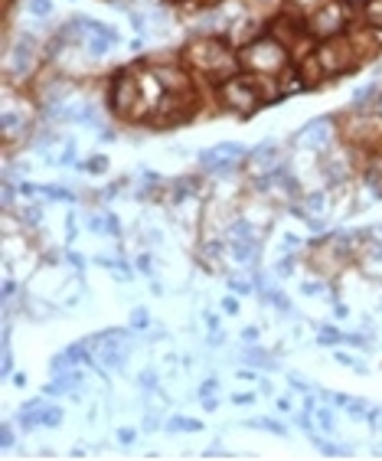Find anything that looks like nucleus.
Instances as JSON below:
<instances>
[{
  "instance_id": "1",
  "label": "nucleus",
  "mask_w": 382,
  "mask_h": 461,
  "mask_svg": "<svg viewBox=\"0 0 382 461\" xmlns=\"http://www.w3.org/2000/svg\"><path fill=\"white\" fill-rule=\"evenodd\" d=\"M186 63L196 66L206 79L212 82H226L232 79V72L239 69V59L232 56V46L226 39H216V36H206V39H193L190 46L183 49Z\"/></svg>"
},
{
  "instance_id": "2",
  "label": "nucleus",
  "mask_w": 382,
  "mask_h": 461,
  "mask_svg": "<svg viewBox=\"0 0 382 461\" xmlns=\"http://www.w3.org/2000/svg\"><path fill=\"white\" fill-rule=\"evenodd\" d=\"M108 105L115 115L128 121H141L144 112H147V92H144V79H137L134 72L121 69V72L111 79L108 88Z\"/></svg>"
},
{
  "instance_id": "3",
  "label": "nucleus",
  "mask_w": 382,
  "mask_h": 461,
  "mask_svg": "<svg viewBox=\"0 0 382 461\" xmlns=\"http://www.w3.org/2000/svg\"><path fill=\"white\" fill-rule=\"evenodd\" d=\"M242 63L252 69V72H261V75L284 72V69H288V46H281L275 36H261V39L245 46Z\"/></svg>"
},
{
  "instance_id": "4",
  "label": "nucleus",
  "mask_w": 382,
  "mask_h": 461,
  "mask_svg": "<svg viewBox=\"0 0 382 461\" xmlns=\"http://www.w3.org/2000/svg\"><path fill=\"white\" fill-rule=\"evenodd\" d=\"M346 20H350V7L343 0H320L307 13V33L310 36H320V39H333L343 33Z\"/></svg>"
},
{
  "instance_id": "5",
  "label": "nucleus",
  "mask_w": 382,
  "mask_h": 461,
  "mask_svg": "<svg viewBox=\"0 0 382 461\" xmlns=\"http://www.w3.org/2000/svg\"><path fill=\"white\" fill-rule=\"evenodd\" d=\"M317 63H320L323 75H333V72L353 69L359 59H356V49H353L350 36H333V39H323V46L317 49Z\"/></svg>"
},
{
  "instance_id": "6",
  "label": "nucleus",
  "mask_w": 382,
  "mask_h": 461,
  "mask_svg": "<svg viewBox=\"0 0 382 461\" xmlns=\"http://www.w3.org/2000/svg\"><path fill=\"white\" fill-rule=\"evenodd\" d=\"M239 157H245V147L242 144H216L212 150H206L199 161L209 174H229V170L239 164Z\"/></svg>"
},
{
  "instance_id": "7",
  "label": "nucleus",
  "mask_w": 382,
  "mask_h": 461,
  "mask_svg": "<svg viewBox=\"0 0 382 461\" xmlns=\"http://www.w3.org/2000/svg\"><path fill=\"white\" fill-rule=\"evenodd\" d=\"M330 141H333V121L330 118H314L301 131V144H304V147H327Z\"/></svg>"
},
{
  "instance_id": "8",
  "label": "nucleus",
  "mask_w": 382,
  "mask_h": 461,
  "mask_svg": "<svg viewBox=\"0 0 382 461\" xmlns=\"http://www.w3.org/2000/svg\"><path fill=\"white\" fill-rule=\"evenodd\" d=\"M33 63V43L26 39V43H20V49L13 53V59H10V69H17V72H26Z\"/></svg>"
},
{
  "instance_id": "9",
  "label": "nucleus",
  "mask_w": 382,
  "mask_h": 461,
  "mask_svg": "<svg viewBox=\"0 0 382 461\" xmlns=\"http://www.w3.org/2000/svg\"><path fill=\"white\" fill-rule=\"evenodd\" d=\"M163 429H167V432H199L203 425H199L196 419H183V416H173L170 422L163 425Z\"/></svg>"
},
{
  "instance_id": "10",
  "label": "nucleus",
  "mask_w": 382,
  "mask_h": 461,
  "mask_svg": "<svg viewBox=\"0 0 382 461\" xmlns=\"http://www.w3.org/2000/svg\"><path fill=\"white\" fill-rule=\"evenodd\" d=\"M242 360H245V363H252V367H268V370H271L275 367V356H268L265 353V350H245V353H242Z\"/></svg>"
},
{
  "instance_id": "11",
  "label": "nucleus",
  "mask_w": 382,
  "mask_h": 461,
  "mask_svg": "<svg viewBox=\"0 0 382 461\" xmlns=\"http://www.w3.org/2000/svg\"><path fill=\"white\" fill-rule=\"evenodd\" d=\"M39 422L49 425V429L62 425V409H59V405H43V409H39Z\"/></svg>"
},
{
  "instance_id": "12",
  "label": "nucleus",
  "mask_w": 382,
  "mask_h": 461,
  "mask_svg": "<svg viewBox=\"0 0 382 461\" xmlns=\"http://www.w3.org/2000/svg\"><path fill=\"white\" fill-rule=\"evenodd\" d=\"M252 429H265V432H271V435H288V429L284 425H278L275 419H255V422H248Z\"/></svg>"
},
{
  "instance_id": "13",
  "label": "nucleus",
  "mask_w": 382,
  "mask_h": 461,
  "mask_svg": "<svg viewBox=\"0 0 382 461\" xmlns=\"http://www.w3.org/2000/svg\"><path fill=\"white\" fill-rule=\"evenodd\" d=\"M26 10H30L33 17H49L52 0H30V4H26Z\"/></svg>"
},
{
  "instance_id": "14",
  "label": "nucleus",
  "mask_w": 382,
  "mask_h": 461,
  "mask_svg": "<svg viewBox=\"0 0 382 461\" xmlns=\"http://www.w3.org/2000/svg\"><path fill=\"white\" fill-rule=\"evenodd\" d=\"M346 334H340V330H333V327H323L320 330V347H333V343H340Z\"/></svg>"
},
{
  "instance_id": "15",
  "label": "nucleus",
  "mask_w": 382,
  "mask_h": 461,
  "mask_svg": "<svg viewBox=\"0 0 382 461\" xmlns=\"http://www.w3.org/2000/svg\"><path fill=\"white\" fill-rule=\"evenodd\" d=\"M131 324H134L137 330H144L150 324V318H147V311H144V308H134V311H131Z\"/></svg>"
},
{
  "instance_id": "16",
  "label": "nucleus",
  "mask_w": 382,
  "mask_h": 461,
  "mask_svg": "<svg viewBox=\"0 0 382 461\" xmlns=\"http://www.w3.org/2000/svg\"><path fill=\"white\" fill-rule=\"evenodd\" d=\"M294 422H297V429H301V432H307V435L314 432V422H310V409H307V412H297V416H294Z\"/></svg>"
},
{
  "instance_id": "17",
  "label": "nucleus",
  "mask_w": 382,
  "mask_h": 461,
  "mask_svg": "<svg viewBox=\"0 0 382 461\" xmlns=\"http://www.w3.org/2000/svg\"><path fill=\"white\" fill-rule=\"evenodd\" d=\"M317 422H320L323 432H330L333 425H337V422H333V412H330V409H317Z\"/></svg>"
},
{
  "instance_id": "18",
  "label": "nucleus",
  "mask_w": 382,
  "mask_h": 461,
  "mask_svg": "<svg viewBox=\"0 0 382 461\" xmlns=\"http://www.w3.org/2000/svg\"><path fill=\"white\" fill-rule=\"evenodd\" d=\"M141 386L144 389H157V386H160V380H157L154 370H144V373H141Z\"/></svg>"
},
{
  "instance_id": "19",
  "label": "nucleus",
  "mask_w": 382,
  "mask_h": 461,
  "mask_svg": "<svg viewBox=\"0 0 382 461\" xmlns=\"http://www.w3.org/2000/svg\"><path fill=\"white\" fill-rule=\"evenodd\" d=\"M366 13H369V20H372L376 26H382V0H372V4H369V10H366Z\"/></svg>"
},
{
  "instance_id": "20",
  "label": "nucleus",
  "mask_w": 382,
  "mask_h": 461,
  "mask_svg": "<svg viewBox=\"0 0 382 461\" xmlns=\"http://www.w3.org/2000/svg\"><path fill=\"white\" fill-rule=\"evenodd\" d=\"M301 291L307 294V298H310V294H314V298H317V294L323 291V285H320V281H304V285H301Z\"/></svg>"
},
{
  "instance_id": "21",
  "label": "nucleus",
  "mask_w": 382,
  "mask_h": 461,
  "mask_svg": "<svg viewBox=\"0 0 382 461\" xmlns=\"http://www.w3.org/2000/svg\"><path fill=\"white\" fill-rule=\"evenodd\" d=\"M291 272H294V262H291V259H281V262H278V268H275V275H281V278H288Z\"/></svg>"
},
{
  "instance_id": "22",
  "label": "nucleus",
  "mask_w": 382,
  "mask_h": 461,
  "mask_svg": "<svg viewBox=\"0 0 382 461\" xmlns=\"http://www.w3.org/2000/svg\"><path fill=\"white\" fill-rule=\"evenodd\" d=\"M105 167H108L105 157H92V164H85V170H92V174H101Z\"/></svg>"
},
{
  "instance_id": "23",
  "label": "nucleus",
  "mask_w": 382,
  "mask_h": 461,
  "mask_svg": "<svg viewBox=\"0 0 382 461\" xmlns=\"http://www.w3.org/2000/svg\"><path fill=\"white\" fill-rule=\"evenodd\" d=\"M229 288H232V291H239V294H252V285H248V281H242V278L229 281Z\"/></svg>"
},
{
  "instance_id": "24",
  "label": "nucleus",
  "mask_w": 382,
  "mask_h": 461,
  "mask_svg": "<svg viewBox=\"0 0 382 461\" xmlns=\"http://www.w3.org/2000/svg\"><path fill=\"white\" fill-rule=\"evenodd\" d=\"M43 193L52 196V199H72V193H66V190H59V187H43Z\"/></svg>"
},
{
  "instance_id": "25",
  "label": "nucleus",
  "mask_w": 382,
  "mask_h": 461,
  "mask_svg": "<svg viewBox=\"0 0 382 461\" xmlns=\"http://www.w3.org/2000/svg\"><path fill=\"white\" fill-rule=\"evenodd\" d=\"M0 373L4 376L13 373V356H10V347H7V343H4V370H0Z\"/></svg>"
},
{
  "instance_id": "26",
  "label": "nucleus",
  "mask_w": 382,
  "mask_h": 461,
  "mask_svg": "<svg viewBox=\"0 0 382 461\" xmlns=\"http://www.w3.org/2000/svg\"><path fill=\"white\" fill-rule=\"evenodd\" d=\"M0 442H4V448H13V429H10V422H4V435H0Z\"/></svg>"
},
{
  "instance_id": "27",
  "label": "nucleus",
  "mask_w": 382,
  "mask_h": 461,
  "mask_svg": "<svg viewBox=\"0 0 382 461\" xmlns=\"http://www.w3.org/2000/svg\"><path fill=\"white\" fill-rule=\"evenodd\" d=\"M216 393V380H206L203 386H199V399H206V396H212Z\"/></svg>"
},
{
  "instance_id": "28",
  "label": "nucleus",
  "mask_w": 382,
  "mask_h": 461,
  "mask_svg": "<svg viewBox=\"0 0 382 461\" xmlns=\"http://www.w3.org/2000/svg\"><path fill=\"white\" fill-rule=\"evenodd\" d=\"M232 402H235V405H252L255 396H252V393H239V396H232Z\"/></svg>"
},
{
  "instance_id": "29",
  "label": "nucleus",
  "mask_w": 382,
  "mask_h": 461,
  "mask_svg": "<svg viewBox=\"0 0 382 461\" xmlns=\"http://www.w3.org/2000/svg\"><path fill=\"white\" fill-rule=\"evenodd\" d=\"M118 442H121V445H131V442H134V432H131V429H118Z\"/></svg>"
},
{
  "instance_id": "30",
  "label": "nucleus",
  "mask_w": 382,
  "mask_h": 461,
  "mask_svg": "<svg viewBox=\"0 0 382 461\" xmlns=\"http://www.w3.org/2000/svg\"><path fill=\"white\" fill-rule=\"evenodd\" d=\"M222 311H226V314H235V311H239V301H235V298H226V301H222Z\"/></svg>"
},
{
  "instance_id": "31",
  "label": "nucleus",
  "mask_w": 382,
  "mask_h": 461,
  "mask_svg": "<svg viewBox=\"0 0 382 461\" xmlns=\"http://www.w3.org/2000/svg\"><path fill=\"white\" fill-rule=\"evenodd\" d=\"M281 249H288V252H291V249H297V236H291V232H288V236L281 239Z\"/></svg>"
},
{
  "instance_id": "32",
  "label": "nucleus",
  "mask_w": 382,
  "mask_h": 461,
  "mask_svg": "<svg viewBox=\"0 0 382 461\" xmlns=\"http://www.w3.org/2000/svg\"><path fill=\"white\" fill-rule=\"evenodd\" d=\"M69 262H72L75 268H79V272H82V268H85V259H82L79 252H69Z\"/></svg>"
},
{
  "instance_id": "33",
  "label": "nucleus",
  "mask_w": 382,
  "mask_h": 461,
  "mask_svg": "<svg viewBox=\"0 0 382 461\" xmlns=\"http://www.w3.org/2000/svg\"><path fill=\"white\" fill-rule=\"evenodd\" d=\"M206 327H209L212 334H219V318L216 314H206Z\"/></svg>"
},
{
  "instance_id": "34",
  "label": "nucleus",
  "mask_w": 382,
  "mask_h": 461,
  "mask_svg": "<svg viewBox=\"0 0 382 461\" xmlns=\"http://www.w3.org/2000/svg\"><path fill=\"white\" fill-rule=\"evenodd\" d=\"M13 294H17V285H13V281H7V285H4V298H7V301H10V298H13Z\"/></svg>"
},
{
  "instance_id": "35",
  "label": "nucleus",
  "mask_w": 382,
  "mask_h": 461,
  "mask_svg": "<svg viewBox=\"0 0 382 461\" xmlns=\"http://www.w3.org/2000/svg\"><path fill=\"white\" fill-rule=\"evenodd\" d=\"M242 337H245V340H255V337H258V327H245V330H242Z\"/></svg>"
},
{
  "instance_id": "36",
  "label": "nucleus",
  "mask_w": 382,
  "mask_h": 461,
  "mask_svg": "<svg viewBox=\"0 0 382 461\" xmlns=\"http://www.w3.org/2000/svg\"><path fill=\"white\" fill-rule=\"evenodd\" d=\"M278 409H281V412H291V399L281 396V399H278Z\"/></svg>"
}]
</instances>
